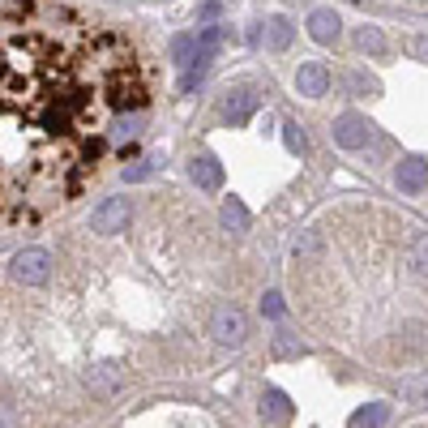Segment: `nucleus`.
<instances>
[{
	"label": "nucleus",
	"instance_id": "nucleus-1",
	"mask_svg": "<svg viewBox=\"0 0 428 428\" xmlns=\"http://www.w3.org/2000/svg\"><path fill=\"white\" fill-rule=\"evenodd\" d=\"M146 103L129 34L60 0H0V232L73 206Z\"/></svg>",
	"mask_w": 428,
	"mask_h": 428
},
{
	"label": "nucleus",
	"instance_id": "nucleus-2",
	"mask_svg": "<svg viewBox=\"0 0 428 428\" xmlns=\"http://www.w3.org/2000/svg\"><path fill=\"white\" fill-rule=\"evenodd\" d=\"M304 322L347 356L403 373L428 360V232L386 206L347 201L292 257Z\"/></svg>",
	"mask_w": 428,
	"mask_h": 428
},
{
	"label": "nucleus",
	"instance_id": "nucleus-3",
	"mask_svg": "<svg viewBox=\"0 0 428 428\" xmlns=\"http://www.w3.org/2000/svg\"><path fill=\"white\" fill-rule=\"evenodd\" d=\"M13 274H17L21 283H30V287H43V283L51 279V253H47V249H21V253L13 257Z\"/></svg>",
	"mask_w": 428,
	"mask_h": 428
},
{
	"label": "nucleus",
	"instance_id": "nucleus-4",
	"mask_svg": "<svg viewBox=\"0 0 428 428\" xmlns=\"http://www.w3.org/2000/svg\"><path fill=\"white\" fill-rule=\"evenodd\" d=\"M129 219H133V206H129V197H107V201L94 210L90 227H94L99 236H116V232H124V227H129Z\"/></svg>",
	"mask_w": 428,
	"mask_h": 428
},
{
	"label": "nucleus",
	"instance_id": "nucleus-5",
	"mask_svg": "<svg viewBox=\"0 0 428 428\" xmlns=\"http://www.w3.org/2000/svg\"><path fill=\"white\" fill-rule=\"evenodd\" d=\"M296 90H300V94H309V99H322V94L330 90V69H326L322 60L300 64V73H296Z\"/></svg>",
	"mask_w": 428,
	"mask_h": 428
},
{
	"label": "nucleus",
	"instance_id": "nucleus-6",
	"mask_svg": "<svg viewBox=\"0 0 428 428\" xmlns=\"http://www.w3.org/2000/svg\"><path fill=\"white\" fill-rule=\"evenodd\" d=\"M244 334H249V322H244V313H236V309H223V313L214 317V339H219V343H227V347H240V343H244Z\"/></svg>",
	"mask_w": 428,
	"mask_h": 428
},
{
	"label": "nucleus",
	"instance_id": "nucleus-7",
	"mask_svg": "<svg viewBox=\"0 0 428 428\" xmlns=\"http://www.w3.org/2000/svg\"><path fill=\"white\" fill-rule=\"evenodd\" d=\"M334 141L339 146H347V150H360V146H369V120H360V116H343L339 124H334Z\"/></svg>",
	"mask_w": 428,
	"mask_h": 428
},
{
	"label": "nucleus",
	"instance_id": "nucleus-8",
	"mask_svg": "<svg viewBox=\"0 0 428 428\" xmlns=\"http://www.w3.org/2000/svg\"><path fill=\"white\" fill-rule=\"evenodd\" d=\"M253 107H257V94H253L249 86H240V90H232V94L223 99V120H232V124H244V120L253 116Z\"/></svg>",
	"mask_w": 428,
	"mask_h": 428
},
{
	"label": "nucleus",
	"instance_id": "nucleus-9",
	"mask_svg": "<svg viewBox=\"0 0 428 428\" xmlns=\"http://www.w3.org/2000/svg\"><path fill=\"white\" fill-rule=\"evenodd\" d=\"M394 180H399L403 193H424L428 189V163L424 159H403L399 171H394Z\"/></svg>",
	"mask_w": 428,
	"mask_h": 428
},
{
	"label": "nucleus",
	"instance_id": "nucleus-10",
	"mask_svg": "<svg viewBox=\"0 0 428 428\" xmlns=\"http://www.w3.org/2000/svg\"><path fill=\"white\" fill-rule=\"evenodd\" d=\"M309 34L317 43H334L339 39V13L334 9H313L309 13Z\"/></svg>",
	"mask_w": 428,
	"mask_h": 428
},
{
	"label": "nucleus",
	"instance_id": "nucleus-11",
	"mask_svg": "<svg viewBox=\"0 0 428 428\" xmlns=\"http://www.w3.org/2000/svg\"><path fill=\"white\" fill-rule=\"evenodd\" d=\"M193 180H197V189H206V193H214L219 184H223V167H219V159L214 154H201V159H193Z\"/></svg>",
	"mask_w": 428,
	"mask_h": 428
},
{
	"label": "nucleus",
	"instance_id": "nucleus-12",
	"mask_svg": "<svg viewBox=\"0 0 428 428\" xmlns=\"http://www.w3.org/2000/svg\"><path fill=\"white\" fill-rule=\"evenodd\" d=\"M287 43H292V21L287 17H270V47L283 51Z\"/></svg>",
	"mask_w": 428,
	"mask_h": 428
},
{
	"label": "nucleus",
	"instance_id": "nucleus-13",
	"mask_svg": "<svg viewBox=\"0 0 428 428\" xmlns=\"http://www.w3.org/2000/svg\"><path fill=\"white\" fill-rule=\"evenodd\" d=\"M223 223H227L232 232H249V210H244L240 201H227V206H223Z\"/></svg>",
	"mask_w": 428,
	"mask_h": 428
},
{
	"label": "nucleus",
	"instance_id": "nucleus-14",
	"mask_svg": "<svg viewBox=\"0 0 428 428\" xmlns=\"http://www.w3.org/2000/svg\"><path fill=\"white\" fill-rule=\"evenodd\" d=\"M262 412H266L274 424H283V420H287V399H283L279 390H266V403H262Z\"/></svg>",
	"mask_w": 428,
	"mask_h": 428
},
{
	"label": "nucleus",
	"instance_id": "nucleus-15",
	"mask_svg": "<svg viewBox=\"0 0 428 428\" xmlns=\"http://www.w3.org/2000/svg\"><path fill=\"white\" fill-rule=\"evenodd\" d=\"M356 43H360V47H364V51H382V47H386V39H382V34H377V30H373V26H364V30H360V34H356Z\"/></svg>",
	"mask_w": 428,
	"mask_h": 428
},
{
	"label": "nucleus",
	"instance_id": "nucleus-16",
	"mask_svg": "<svg viewBox=\"0 0 428 428\" xmlns=\"http://www.w3.org/2000/svg\"><path fill=\"white\" fill-rule=\"evenodd\" d=\"M193 47H197V39H189V34H180V39L171 43V56H176V64H189V56H193Z\"/></svg>",
	"mask_w": 428,
	"mask_h": 428
},
{
	"label": "nucleus",
	"instance_id": "nucleus-17",
	"mask_svg": "<svg viewBox=\"0 0 428 428\" xmlns=\"http://www.w3.org/2000/svg\"><path fill=\"white\" fill-rule=\"evenodd\" d=\"M283 129H287V150H292V154H309V141H304L300 124H283Z\"/></svg>",
	"mask_w": 428,
	"mask_h": 428
},
{
	"label": "nucleus",
	"instance_id": "nucleus-18",
	"mask_svg": "<svg viewBox=\"0 0 428 428\" xmlns=\"http://www.w3.org/2000/svg\"><path fill=\"white\" fill-rule=\"evenodd\" d=\"M386 420V407H373V412H360L356 420H352V428H377Z\"/></svg>",
	"mask_w": 428,
	"mask_h": 428
},
{
	"label": "nucleus",
	"instance_id": "nucleus-19",
	"mask_svg": "<svg viewBox=\"0 0 428 428\" xmlns=\"http://www.w3.org/2000/svg\"><path fill=\"white\" fill-rule=\"evenodd\" d=\"M262 313H266V317H283V296H274V292H270V296L262 300Z\"/></svg>",
	"mask_w": 428,
	"mask_h": 428
},
{
	"label": "nucleus",
	"instance_id": "nucleus-20",
	"mask_svg": "<svg viewBox=\"0 0 428 428\" xmlns=\"http://www.w3.org/2000/svg\"><path fill=\"white\" fill-rule=\"evenodd\" d=\"M0 428H13V416H9L4 407H0Z\"/></svg>",
	"mask_w": 428,
	"mask_h": 428
},
{
	"label": "nucleus",
	"instance_id": "nucleus-21",
	"mask_svg": "<svg viewBox=\"0 0 428 428\" xmlns=\"http://www.w3.org/2000/svg\"><path fill=\"white\" fill-rule=\"evenodd\" d=\"M416 51H420V56H428V39H420V43H416Z\"/></svg>",
	"mask_w": 428,
	"mask_h": 428
},
{
	"label": "nucleus",
	"instance_id": "nucleus-22",
	"mask_svg": "<svg viewBox=\"0 0 428 428\" xmlns=\"http://www.w3.org/2000/svg\"><path fill=\"white\" fill-rule=\"evenodd\" d=\"M407 4H428V0H407Z\"/></svg>",
	"mask_w": 428,
	"mask_h": 428
},
{
	"label": "nucleus",
	"instance_id": "nucleus-23",
	"mask_svg": "<svg viewBox=\"0 0 428 428\" xmlns=\"http://www.w3.org/2000/svg\"><path fill=\"white\" fill-rule=\"evenodd\" d=\"M416 428H428V420H424V424H416Z\"/></svg>",
	"mask_w": 428,
	"mask_h": 428
}]
</instances>
